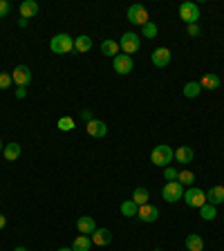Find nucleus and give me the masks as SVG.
<instances>
[{"label":"nucleus","instance_id":"obj_41","mask_svg":"<svg viewBox=\"0 0 224 251\" xmlns=\"http://www.w3.org/2000/svg\"><path fill=\"white\" fill-rule=\"evenodd\" d=\"M0 153H2V141H0Z\"/></svg>","mask_w":224,"mask_h":251},{"label":"nucleus","instance_id":"obj_30","mask_svg":"<svg viewBox=\"0 0 224 251\" xmlns=\"http://www.w3.org/2000/svg\"><path fill=\"white\" fill-rule=\"evenodd\" d=\"M141 29H144V36H148V38H155L157 36V25H155V23L148 21L144 27H141Z\"/></svg>","mask_w":224,"mask_h":251},{"label":"nucleus","instance_id":"obj_16","mask_svg":"<svg viewBox=\"0 0 224 251\" xmlns=\"http://www.w3.org/2000/svg\"><path fill=\"white\" fill-rule=\"evenodd\" d=\"M175 161H179V164H191L193 161V148H188V146H179V148L175 150V157H173Z\"/></svg>","mask_w":224,"mask_h":251},{"label":"nucleus","instance_id":"obj_19","mask_svg":"<svg viewBox=\"0 0 224 251\" xmlns=\"http://www.w3.org/2000/svg\"><path fill=\"white\" fill-rule=\"evenodd\" d=\"M21 153H22V148H21V144H16V141H11V144L5 146V160L7 161H16L18 157H21Z\"/></svg>","mask_w":224,"mask_h":251},{"label":"nucleus","instance_id":"obj_12","mask_svg":"<svg viewBox=\"0 0 224 251\" xmlns=\"http://www.w3.org/2000/svg\"><path fill=\"white\" fill-rule=\"evenodd\" d=\"M88 135L90 137H106L108 135V126L103 121H99V119H92V121H88Z\"/></svg>","mask_w":224,"mask_h":251},{"label":"nucleus","instance_id":"obj_28","mask_svg":"<svg viewBox=\"0 0 224 251\" xmlns=\"http://www.w3.org/2000/svg\"><path fill=\"white\" fill-rule=\"evenodd\" d=\"M177 182H179L181 186H184V184H186V186H191V184L195 182V175H193L191 171H181V173H177Z\"/></svg>","mask_w":224,"mask_h":251},{"label":"nucleus","instance_id":"obj_35","mask_svg":"<svg viewBox=\"0 0 224 251\" xmlns=\"http://www.w3.org/2000/svg\"><path fill=\"white\" fill-rule=\"evenodd\" d=\"M16 96H18V99H25V96H27V90H25V88H18V90H16Z\"/></svg>","mask_w":224,"mask_h":251},{"label":"nucleus","instance_id":"obj_31","mask_svg":"<svg viewBox=\"0 0 224 251\" xmlns=\"http://www.w3.org/2000/svg\"><path fill=\"white\" fill-rule=\"evenodd\" d=\"M164 180H171V182H177V171L173 166H166L164 168Z\"/></svg>","mask_w":224,"mask_h":251},{"label":"nucleus","instance_id":"obj_4","mask_svg":"<svg viewBox=\"0 0 224 251\" xmlns=\"http://www.w3.org/2000/svg\"><path fill=\"white\" fill-rule=\"evenodd\" d=\"M161 198L171 204L177 202V200L184 198V186L179 182H166V186L161 188Z\"/></svg>","mask_w":224,"mask_h":251},{"label":"nucleus","instance_id":"obj_38","mask_svg":"<svg viewBox=\"0 0 224 251\" xmlns=\"http://www.w3.org/2000/svg\"><path fill=\"white\" fill-rule=\"evenodd\" d=\"M27 23H29V21H27V18H18V27H27Z\"/></svg>","mask_w":224,"mask_h":251},{"label":"nucleus","instance_id":"obj_13","mask_svg":"<svg viewBox=\"0 0 224 251\" xmlns=\"http://www.w3.org/2000/svg\"><path fill=\"white\" fill-rule=\"evenodd\" d=\"M153 63H155L157 68H166V65L171 63V49L157 47L155 52H153Z\"/></svg>","mask_w":224,"mask_h":251},{"label":"nucleus","instance_id":"obj_42","mask_svg":"<svg viewBox=\"0 0 224 251\" xmlns=\"http://www.w3.org/2000/svg\"><path fill=\"white\" fill-rule=\"evenodd\" d=\"M155 251H161V249H155Z\"/></svg>","mask_w":224,"mask_h":251},{"label":"nucleus","instance_id":"obj_33","mask_svg":"<svg viewBox=\"0 0 224 251\" xmlns=\"http://www.w3.org/2000/svg\"><path fill=\"white\" fill-rule=\"evenodd\" d=\"M11 74H5V72H2V74H0V88H2V90H5V88H9L11 86Z\"/></svg>","mask_w":224,"mask_h":251},{"label":"nucleus","instance_id":"obj_8","mask_svg":"<svg viewBox=\"0 0 224 251\" xmlns=\"http://www.w3.org/2000/svg\"><path fill=\"white\" fill-rule=\"evenodd\" d=\"M11 79H14V83H16L18 88H27L29 81H32V72H29L27 65H16L14 72H11Z\"/></svg>","mask_w":224,"mask_h":251},{"label":"nucleus","instance_id":"obj_11","mask_svg":"<svg viewBox=\"0 0 224 251\" xmlns=\"http://www.w3.org/2000/svg\"><path fill=\"white\" fill-rule=\"evenodd\" d=\"M76 229L81 231V235H92L96 231L94 218H90V215H83V218H79V220H76Z\"/></svg>","mask_w":224,"mask_h":251},{"label":"nucleus","instance_id":"obj_7","mask_svg":"<svg viewBox=\"0 0 224 251\" xmlns=\"http://www.w3.org/2000/svg\"><path fill=\"white\" fill-rule=\"evenodd\" d=\"M139 45H141V41H139V36H137V34H133V32H126V34L121 36V41H119V47H121L123 52L128 54V56L137 52Z\"/></svg>","mask_w":224,"mask_h":251},{"label":"nucleus","instance_id":"obj_36","mask_svg":"<svg viewBox=\"0 0 224 251\" xmlns=\"http://www.w3.org/2000/svg\"><path fill=\"white\" fill-rule=\"evenodd\" d=\"M81 117L86 119V121H92V113H90V110H83V113H81Z\"/></svg>","mask_w":224,"mask_h":251},{"label":"nucleus","instance_id":"obj_20","mask_svg":"<svg viewBox=\"0 0 224 251\" xmlns=\"http://www.w3.org/2000/svg\"><path fill=\"white\" fill-rule=\"evenodd\" d=\"M92 249V238L90 235H79L72 245V251H90Z\"/></svg>","mask_w":224,"mask_h":251},{"label":"nucleus","instance_id":"obj_23","mask_svg":"<svg viewBox=\"0 0 224 251\" xmlns=\"http://www.w3.org/2000/svg\"><path fill=\"white\" fill-rule=\"evenodd\" d=\"M74 49H76V52H81V54L90 52V49H92V38L90 36H76Z\"/></svg>","mask_w":224,"mask_h":251},{"label":"nucleus","instance_id":"obj_3","mask_svg":"<svg viewBox=\"0 0 224 251\" xmlns=\"http://www.w3.org/2000/svg\"><path fill=\"white\" fill-rule=\"evenodd\" d=\"M181 200H184L188 206L200 208V206H204V204H206V193H204L202 188L191 186L188 191H184V198H181Z\"/></svg>","mask_w":224,"mask_h":251},{"label":"nucleus","instance_id":"obj_9","mask_svg":"<svg viewBox=\"0 0 224 251\" xmlns=\"http://www.w3.org/2000/svg\"><path fill=\"white\" fill-rule=\"evenodd\" d=\"M112 63H114V72H117V74H130L134 68L133 59H130L128 54H117V56L112 59Z\"/></svg>","mask_w":224,"mask_h":251},{"label":"nucleus","instance_id":"obj_17","mask_svg":"<svg viewBox=\"0 0 224 251\" xmlns=\"http://www.w3.org/2000/svg\"><path fill=\"white\" fill-rule=\"evenodd\" d=\"M38 14V2L36 0H25L21 2V16L22 18H34Z\"/></svg>","mask_w":224,"mask_h":251},{"label":"nucleus","instance_id":"obj_29","mask_svg":"<svg viewBox=\"0 0 224 251\" xmlns=\"http://www.w3.org/2000/svg\"><path fill=\"white\" fill-rule=\"evenodd\" d=\"M72 128H74V119H72V117L59 119V130H63V133H69Z\"/></svg>","mask_w":224,"mask_h":251},{"label":"nucleus","instance_id":"obj_32","mask_svg":"<svg viewBox=\"0 0 224 251\" xmlns=\"http://www.w3.org/2000/svg\"><path fill=\"white\" fill-rule=\"evenodd\" d=\"M9 9H11L9 2H7V0H0V21H2V18L9 14Z\"/></svg>","mask_w":224,"mask_h":251},{"label":"nucleus","instance_id":"obj_15","mask_svg":"<svg viewBox=\"0 0 224 251\" xmlns=\"http://www.w3.org/2000/svg\"><path fill=\"white\" fill-rule=\"evenodd\" d=\"M206 200L208 204H213V206H218V204L224 202V186H213L206 191Z\"/></svg>","mask_w":224,"mask_h":251},{"label":"nucleus","instance_id":"obj_24","mask_svg":"<svg viewBox=\"0 0 224 251\" xmlns=\"http://www.w3.org/2000/svg\"><path fill=\"white\" fill-rule=\"evenodd\" d=\"M137 213H139V204H134L133 200H126V202L121 204V215H126V218H134Z\"/></svg>","mask_w":224,"mask_h":251},{"label":"nucleus","instance_id":"obj_1","mask_svg":"<svg viewBox=\"0 0 224 251\" xmlns=\"http://www.w3.org/2000/svg\"><path fill=\"white\" fill-rule=\"evenodd\" d=\"M173 157H175V150L171 148V146L166 144H159L153 148V153H150V161L155 166H161V168H166V166L173 161Z\"/></svg>","mask_w":224,"mask_h":251},{"label":"nucleus","instance_id":"obj_39","mask_svg":"<svg viewBox=\"0 0 224 251\" xmlns=\"http://www.w3.org/2000/svg\"><path fill=\"white\" fill-rule=\"evenodd\" d=\"M14 251H27V249H25V247H16V249H14Z\"/></svg>","mask_w":224,"mask_h":251},{"label":"nucleus","instance_id":"obj_40","mask_svg":"<svg viewBox=\"0 0 224 251\" xmlns=\"http://www.w3.org/2000/svg\"><path fill=\"white\" fill-rule=\"evenodd\" d=\"M59 251H72V249H65V247H63V249H59Z\"/></svg>","mask_w":224,"mask_h":251},{"label":"nucleus","instance_id":"obj_14","mask_svg":"<svg viewBox=\"0 0 224 251\" xmlns=\"http://www.w3.org/2000/svg\"><path fill=\"white\" fill-rule=\"evenodd\" d=\"M90 238H92V245H96V247H106L112 242V233L108 229H96Z\"/></svg>","mask_w":224,"mask_h":251},{"label":"nucleus","instance_id":"obj_27","mask_svg":"<svg viewBox=\"0 0 224 251\" xmlns=\"http://www.w3.org/2000/svg\"><path fill=\"white\" fill-rule=\"evenodd\" d=\"M200 215H202V220H206V222H211V220H215V215H218V211H215L213 204H204V206H200Z\"/></svg>","mask_w":224,"mask_h":251},{"label":"nucleus","instance_id":"obj_6","mask_svg":"<svg viewBox=\"0 0 224 251\" xmlns=\"http://www.w3.org/2000/svg\"><path fill=\"white\" fill-rule=\"evenodd\" d=\"M128 21L133 25H141L144 27L148 23V11H146L144 5H130L128 7Z\"/></svg>","mask_w":224,"mask_h":251},{"label":"nucleus","instance_id":"obj_37","mask_svg":"<svg viewBox=\"0 0 224 251\" xmlns=\"http://www.w3.org/2000/svg\"><path fill=\"white\" fill-rule=\"evenodd\" d=\"M5 227H7V218L0 213V229H5Z\"/></svg>","mask_w":224,"mask_h":251},{"label":"nucleus","instance_id":"obj_22","mask_svg":"<svg viewBox=\"0 0 224 251\" xmlns=\"http://www.w3.org/2000/svg\"><path fill=\"white\" fill-rule=\"evenodd\" d=\"M148 198H150L148 188H144V186L134 188V193H133V202H134V204H139V206H144V204H148Z\"/></svg>","mask_w":224,"mask_h":251},{"label":"nucleus","instance_id":"obj_25","mask_svg":"<svg viewBox=\"0 0 224 251\" xmlns=\"http://www.w3.org/2000/svg\"><path fill=\"white\" fill-rule=\"evenodd\" d=\"M117 52H119L117 41H103L101 43V54L103 56H117Z\"/></svg>","mask_w":224,"mask_h":251},{"label":"nucleus","instance_id":"obj_10","mask_svg":"<svg viewBox=\"0 0 224 251\" xmlns=\"http://www.w3.org/2000/svg\"><path fill=\"white\" fill-rule=\"evenodd\" d=\"M137 218L141 220V222H155V220L159 218V208L150 206V204H144V206H139Z\"/></svg>","mask_w":224,"mask_h":251},{"label":"nucleus","instance_id":"obj_18","mask_svg":"<svg viewBox=\"0 0 224 251\" xmlns=\"http://www.w3.org/2000/svg\"><path fill=\"white\" fill-rule=\"evenodd\" d=\"M186 251H204V240L202 235L198 233H191L186 238Z\"/></svg>","mask_w":224,"mask_h":251},{"label":"nucleus","instance_id":"obj_34","mask_svg":"<svg viewBox=\"0 0 224 251\" xmlns=\"http://www.w3.org/2000/svg\"><path fill=\"white\" fill-rule=\"evenodd\" d=\"M200 34V25L195 23V25H188V36H198Z\"/></svg>","mask_w":224,"mask_h":251},{"label":"nucleus","instance_id":"obj_2","mask_svg":"<svg viewBox=\"0 0 224 251\" xmlns=\"http://www.w3.org/2000/svg\"><path fill=\"white\" fill-rule=\"evenodd\" d=\"M49 49L54 54H69L74 49V38L69 36V34H56L49 41Z\"/></svg>","mask_w":224,"mask_h":251},{"label":"nucleus","instance_id":"obj_26","mask_svg":"<svg viewBox=\"0 0 224 251\" xmlns=\"http://www.w3.org/2000/svg\"><path fill=\"white\" fill-rule=\"evenodd\" d=\"M200 92H202V86H200L198 81H191V83H186V86H184V96H188V99L200 96Z\"/></svg>","mask_w":224,"mask_h":251},{"label":"nucleus","instance_id":"obj_21","mask_svg":"<svg viewBox=\"0 0 224 251\" xmlns=\"http://www.w3.org/2000/svg\"><path fill=\"white\" fill-rule=\"evenodd\" d=\"M200 86H202V90H215V88H220V76H218V74H206V76H202Z\"/></svg>","mask_w":224,"mask_h":251},{"label":"nucleus","instance_id":"obj_5","mask_svg":"<svg viewBox=\"0 0 224 251\" xmlns=\"http://www.w3.org/2000/svg\"><path fill=\"white\" fill-rule=\"evenodd\" d=\"M179 18L186 25H195L200 18V7L195 5V2H184V5L179 7Z\"/></svg>","mask_w":224,"mask_h":251}]
</instances>
